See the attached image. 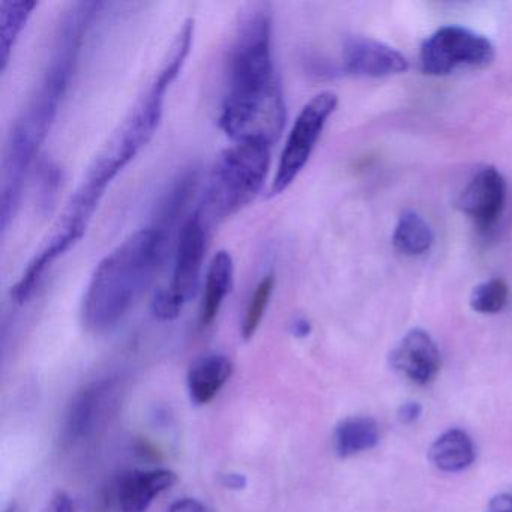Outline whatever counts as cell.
<instances>
[{"label":"cell","instance_id":"9","mask_svg":"<svg viewBox=\"0 0 512 512\" xmlns=\"http://www.w3.org/2000/svg\"><path fill=\"white\" fill-rule=\"evenodd\" d=\"M392 368L416 385H428L436 379L442 365L436 341L424 329H410L389 356Z\"/></svg>","mask_w":512,"mask_h":512},{"label":"cell","instance_id":"26","mask_svg":"<svg viewBox=\"0 0 512 512\" xmlns=\"http://www.w3.org/2000/svg\"><path fill=\"white\" fill-rule=\"evenodd\" d=\"M488 506L493 512H512V494H497Z\"/></svg>","mask_w":512,"mask_h":512},{"label":"cell","instance_id":"18","mask_svg":"<svg viewBox=\"0 0 512 512\" xmlns=\"http://www.w3.org/2000/svg\"><path fill=\"white\" fill-rule=\"evenodd\" d=\"M392 241L400 253L412 257L422 256L433 247L434 233L421 215L407 211L401 214Z\"/></svg>","mask_w":512,"mask_h":512},{"label":"cell","instance_id":"21","mask_svg":"<svg viewBox=\"0 0 512 512\" xmlns=\"http://www.w3.org/2000/svg\"><path fill=\"white\" fill-rule=\"evenodd\" d=\"M508 284L499 278L485 281L473 289L470 307L481 314H497L508 304Z\"/></svg>","mask_w":512,"mask_h":512},{"label":"cell","instance_id":"6","mask_svg":"<svg viewBox=\"0 0 512 512\" xmlns=\"http://www.w3.org/2000/svg\"><path fill=\"white\" fill-rule=\"evenodd\" d=\"M338 106L337 94L331 91L320 92L311 98L298 118L293 122L292 130L287 137L286 145L281 151L278 161L277 173L272 181V194L286 191L293 184L299 173L304 170L313 154L314 146L325 128L326 122L331 118Z\"/></svg>","mask_w":512,"mask_h":512},{"label":"cell","instance_id":"23","mask_svg":"<svg viewBox=\"0 0 512 512\" xmlns=\"http://www.w3.org/2000/svg\"><path fill=\"white\" fill-rule=\"evenodd\" d=\"M169 512H208V509L196 499H181L176 500L170 506Z\"/></svg>","mask_w":512,"mask_h":512},{"label":"cell","instance_id":"15","mask_svg":"<svg viewBox=\"0 0 512 512\" xmlns=\"http://www.w3.org/2000/svg\"><path fill=\"white\" fill-rule=\"evenodd\" d=\"M475 457L472 439L458 428L445 431L428 449V460L442 472H461L475 461Z\"/></svg>","mask_w":512,"mask_h":512},{"label":"cell","instance_id":"19","mask_svg":"<svg viewBox=\"0 0 512 512\" xmlns=\"http://www.w3.org/2000/svg\"><path fill=\"white\" fill-rule=\"evenodd\" d=\"M197 181H199V176H197L196 170H187L179 175L161 199L152 226L169 232L170 227L175 224L182 209L187 205L191 193L196 190Z\"/></svg>","mask_w":512,"mask_h":512},{"label":"cell","instance_id":"27","mask_svg":"<svg viewBox=\"0 0 512 512\" xmlns=\"http://www.w3.org/2000/svg\"><path fill=\"white\" fill-rule=\"evenodd\" d=\"M290 332L295 335L296 338H305L311 334V325L305 317H296L293 322L290 323Z\"/></svg>","mask_w":512,"mask_h":512},{"label":"cell","instance_id":"1","mask_svg":"<svg viewBox=\"0 0 512 512\" xmlns=\"http://www.w3.org/2000/svg\"><path fill=\"white\" fill-rule=\"evenodd\" d=\"M284 124L286 104L272 56V10L254 4L242 14L230 44L220 127L233 142L272 146Z\"/></svg>","mask_w":512,"mask_h":512},{"label":"cell","instance_id":"24","mask_svg":"<svg viewBox=\"0 0 512 512\" xmlns=\"http://www.w3.org/2000/svg\"><path fill=\"white\" fill-rule=\"evenodd\" d=\"M47 512H74L73 500L67 493H58L50 502Z\"/></svg>","mask_w":512,"mask_h":512},{"label":"cell","instance_id":"7","mask_svg":"<svg viewBox=\"0 0 512 512\" xmlns=\"http://www.w3.org/2000/svg\"><path fill=\"white\" fill-rule=\"evenodd\" d=\"M494 56V46L484 35L460 26H445L422 44L421 67L428 76H448L461 67H488Z\"/></svg>","mask_w":512,"mask_h":512},{"label":"cell","instance_id":"4","mask_svg":"<svg viewBox=\"0 0 512 512\" xmlns=\"http://www.w3.org/2000/svg\"><path fill=\"white\" fill-rule=\"evenodd\" d=\"M271 148L262 142H235L218 155L197 209L205 223H220L256 199L271 166Z\"/></svg>","mask_w":512,"mask_h":512},{"label":"cell","instance_id":"13","mask_svg":"<svg viewBox=\"0 0 512 512\" xmlns=\"http://www.w3.org/2000/svg\"><path fill=\"white\" fill-rule=\"evenodd\" d=\"M235 263L229 251H218L212 257L206 272L205 290H203L202 305H200L199 323L202 328L211 325L217 319L224 299L233 287Z\"/></svg>","mask_w":512,"mask_h":512},{"label":"cell","instance_id":"20","mask_svg":"<svg viewBox=\"0 0 512 512\" xmlns=\"http://www.w3.org/2000/svg\"><path fill=\"white\" fill-rule=\"evenodd\" d=\"M274 289V274L265 275L260 280V283L257 284L247 311H245L244 322H242V337H244V340L248 341L256 334L257 328H259L263 316H265V311L268 308L269 301H271Z\"/></svg>","mask_w":512,"mask_h":512},{"label":"cell","instance_id":"16","mask_svg":"<svg viewBox=\"0 0 512 512\" xmlns=\"http://www.w3.org/2000/svg\"><path fill=\"white\" fill-rule=\"evenodd\" d=\"M379 440V424L368 416L343 419L334 431L335 452L340 458H349L370 451Z\"/></svg>","mask_w":512,"mask_h":512},{"label":"cell","instance_id":"5","mask_svg":"<svg viewBox=\"0 0 512 512\" xmlns=\"http://www.w3.org/2000/svg\"><path fill=\"white\" fill-rule=\"evenodd\" d=\"M206 253V223L194 212L179 233L169 286L158 290L152 299V313L163 322L175 320L185 304L196 295Z\"/></svg>","mask_w":512,"mask_h":512},{"label":"cell","instance_id":"12","mask_svg":"<svg viewBox=\"0 0 512 512\" xmlns=\"http://www.w3.org/2000/svg\"><path fill=\"white\" fill-rule=\"evenodd\" d=\"M178 482L172 470L158 469L125 473L116 484V502L121 512H146L155 497Z\"/></svg>","mask_w":512,"mask_h":512},{"label":"cell","instance_id":"10","mask_svg":"<svg viewBox=\"0 0 512 512\" xmlns=\"http://www.w3.org/2000/svg\"><path fill=\"white\" fill-rule=\"evenodd\" d=\"M343 67L353 76L380 79L406 73L409 61L400 52L380 41L352 37L343 46Z\"/></svg>","mask_w":512,"mask_h":512},{"label":"cell","instance_id":"3","mask_svg":"<svg viewBox=\"0 0 512 512\" xmlns=\"http://www.w3.org/2000/svg\"><path fill=\"white\" fill-rule=\"evenodd\" d=\"M169 232L155 226L128 236L95 268L83 301V319L95 332L118 325L154 280L166 254Z\"/></svg>","mask_w":512,"mask_h":512},{"label":"cell","instance_id":"14","mask_svg":"<svg viewBox=\"0 0 512 512\" xmlns=\"http://www.w3.org/2000/svg\"><path fill=\"white\" fill-rule=\"evenodd\" d=\"M233 373V365L223 355H211L200 359L188 373V392L194 404H208L226 385Z\"/></svg>","mask_w":512,"mask_h":512},{"label":"cell","instance_id":"17","mask_svg":"<svg viewBox=\"0 0 512 512\" xmlns=\"http://www.w3.org/2000/svg\"><path fill=\"white\" fill-rule=\"evenodd\" d=\"M38 2L13 0L0 5V71L4 73L10 62L11 52L31 19Z\"/></svg>","mask_w":512,"mask_h":512},{"label":"cell","instance_id":"25","mask_svg":"<svg viewBox=\"0 0 512 512\" xmlns=\"http://www.w3.org/2000/svg\"><path fill=\"white\" fill-rule=\"evenodd\" d=\"M221 484L229 490H244L247 487V478L239 473H226L221 476Z\"/></svg>","mask_w":512,"mask_h":512},{"label":"cell","instance_id":"2","mask_svg":"<svg viewBox=\"0 0 512 512\" xmlns=\"http://www.w3.org/2000/svg\"><path fill=\"white\" fill-rule=\"evenodd\" d=\"M101 8V2H76L65 11L43 77L14 122L2 164V232L16 217L26 176L58 116L59 107L76 71L83 41Z\"/></svg>","mask_w":512,"mask_h":512},{"label":"cell","instance_id":"22","mask_svg":"<svg viewBox=\"0 0 512 512\" xmlns=\"http://www.w3.org/2000/svg\"><path fill=\"white\" fill-rule=\"evenodd\" d=\"M422 415V406L418 401H407L398 409V421L404 425L413 424Z\"/></svg>","mask_w":512,"mask_h":512},{"label":"cell","instance_id":"11","mask_svg":"<svg viewBox=\"0 0 512 512\" xmlns=\"http://www.w3.org/2000/svg\"><path fill=\"white\" fill-rule=\"evenodd\" d=\"M115 382L101 380L88 388L82 389L68 406L62 425V440L65 446L74 445L94 433L101 419L104 418L110 401L113 400Z\"/></svg>","mask_w":512,"mask_h":512},{"label":"cell","instance_id":"8","mask_svg":"<svg viewBox=\"0 0 512 512\" xmlns=\"http://www.w3.org/2000/svg\"><path fill=\"white\" fill-rule=\"evenodd\" d=\"M506 205V181L494 167L479 170L461 191L457 206L476 227L490 230L502 217Z\"/></svg>","mask_w":512,"mask_h":512}]
</instances>
